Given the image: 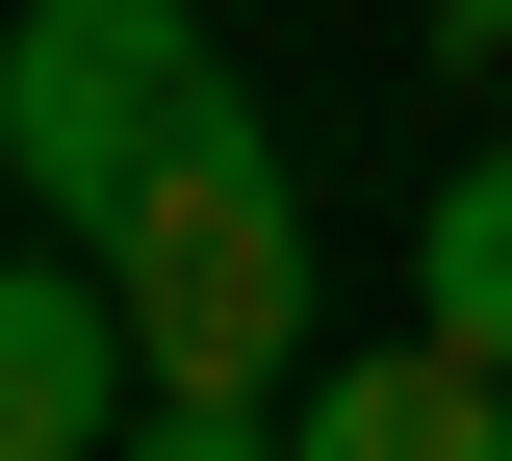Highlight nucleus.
<instances>
[{
  "instance_id": "423d86ee",
  "label": "nucleus",
  "mask_w": 512,
  "mask_h": 461,
  "mask_svg": "<svg viewBox=\"0 0 512 461\" xmlns=\"http://www.w3.org/2000/svg\"><path fill=\"white\" fill-rule=\"evenodd\" d=\"M128 461H282L256 410H128Z\"/></svg>"
},
{
  "instance_id": "7ed1b4c3",
  "label": "nucleus",
  "mask_w": 512,
  "mask_h": 461,
  "mask_svg": "<svg viewBox=\"0 0 512 461\" xmlns=\"http://www.w3.org/2000/svg\"><path fill=\"white\" fill-rule=\"evenodd\" d=\"M128 410H154V359H128V308H103V257H26L0 282V461H128Z\"/></svg>"
},
{
  "instance_id": "20e7f679",
  "label": "nucleus",
  "mask_w": 512,
  "mask_h": 461,
  "mask_svg": "<svg viewBox=\"0 0 512 461\" xmlns=\"http://www.w3.org/2000/svg\"><path fill=\"white\" fill-rule=\"evenodd\" d=\"M282 461H512V359L487 333H410V359H333L282 410Z\"/></svg>"
},
{
  "instance_id": "f03ea898",
  "label": "nucleus",
  "mask_w": 512,
  "mask_h": 461,
  "mask_svg": "<svg viewBox=\"0 0 512 461\" xmlns=\"http://www.w3.org/2000/svg\"><path fill=\"white\" fill-rule=\"evenodd\" d=\"M205 0H26L0 26V154H26V205H52L77 257H103V205L180 154V103H205Z\"/></svg>"
},
{
  "instance_id": "0eeeda50",
  "label": "nucleus",
  "mask_w": 512,
  "mask_h": 461,
  "mask_svg": "<svg viewBox=\"0 0 512 461\" xmlns=\"http://www.w3.org/2000/svg\"><path fill=\"white\" fill-rule=\"evenodd\" d=\"M436 52H512V0H436Z\"/></svg>"
},
{
  "instance_id": "39448f33",
  "label": "nucleus",
  "mask_w": 512,
  "mask_h": 461,
  "mask_svg": "<svg viewBox=\"0 0 512 461\" xmlns=\"http://www.w3.org/2000/svg\"><path fill=\"white\" fill-rule=\"evenodd\" d=\"M436 333H487V359H512V154H461V180H436Z\"/></svg>"
},
{
  "instance_id": "f257e3e1",
  "label": "nucleus",
  "mask_w": 512,
  "mask_h": 461,
  "mask_svg": "<svg viewBox=\"0 0 512 461\" xmlns=\"http://www.w3.org/2000/svg\"><path fill=\"white\" fill-rule=\"evenodd\" d=\"M103 308L154 359V410H256L308 359V205H282V129H256L231 77L180 103V154L103 205Z\"/></svg>"
}]
</instances>
